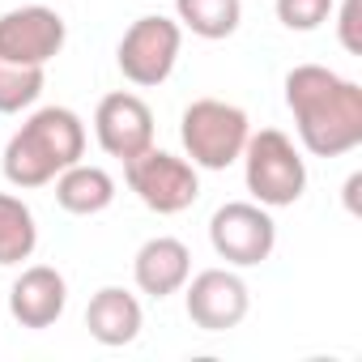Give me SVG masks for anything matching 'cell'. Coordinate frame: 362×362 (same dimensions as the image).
Instances as JSON below:
<instances>
[{"label":"cell","instance_id":"obj_1","mask_svg":"<svg viewBox=\"0 0 362 362\" xmlns=\"http://www.w3.org/2000/svg\"><path fill=\"white\" fill-rule=\"evenodd\" d=\"M286 107L298 128V145L315 158H341L362 145V86L324 69L294 64L286 73Z\"/></svg>","mask_w":362,"mask_h":362},{"label":"cell","instance_id":"obj_2","mask_svg":"<svg viewBox=\"0 0 362 362\" xmlns=\"http://www.w3.org/2000/svg\"><path fill=\"white\" fill-rule=\"evenodd\" d=\"M86 158V124L69 107H39L5 145V179L13 188H47L52 179Z\"/></svg>","mask_w":362,"mask_h":362},{"label":"cell","instance_id":"obj_3","mask_svg":"<svg viewBox=\"0 0 362 362\" xmlns=\"http://www.w3.org/2000/svg\"><path fill=\"white\" fill-rule=\"evenodd\" d=\"M243 179L256 205L264 209H286L303 201L307 192V162L303 149L281 132V128H260L243 145Z\"/></svg>","mask_w":362,"mask_h":362},{"label":"cell","instance_id":"obj_4","mask_svg":"<svg viewBox=\"0 0 362 362\" xmlns=\"http://www.w3.org/2000/svg\"><path fill=\"white\" fill-rule=\"evenodd\" d=\"M252 136V119L243 107L222 98H197L179 115V141L197 170H226L243 158V145Z\"/></svg>","mask_w":362,"mask_h":362},{"label":"cell","instance_id":"obj_5","mask_svg":"<svg viewBox=\"0 0 362 362\" xmlns=\"http://www.w3.org/2000/svg\"><path fill=\"white\" fill-rule=\"evenodd\" d=\"M124 179H128V188L136 192V201L162 218L170 214H184L197 205L201 197V175L188 158H179V153H166L158 145L141 149L136 158L124 162Z\"/></svg>","mask_w":362,"mask_h":362},{"label":"cell","instance_id":"obj_6","mask_svg":"<svg viewBox=\"0 0 362 362\" xmlns=\"http://www.w3.org/2000/svg\"><path fill=\"white\" fill-rule=\"evenodd\" d=\"M179 47H184V26L162 18V13H145L124 30L119 47H115V64H119L124 81L153 90L175 73Z\"/></svg>","mask_w":362,"mask_h":362},{"label":"cell","instance_id":"obj_7","mask_svg":"<svg viewBox=\"0 0 362 362\" xmlns=\"http://www.w3.org/2000/svg\"><path fill=\"white\" fill-rule=\"evenodd\" d=\"M209 243L230 269H256L277 247V222L256 201H226L209 218Z\"/></svg>","mask_w":362,"mask_h":362},{"label":"cell","instance_id":"obj_8","mask_svg":"<svg viewBox=\"0 0 362 362\" xmlns=\"http://www.w3.org/2000/svg\"><path fill=\"white\" fill-rule=\"evenodd\" d=\"M184 307L201 332H230L247 320L252 294L235 269H205L184 281Z\"/></svg>","mask_w":362,"mask_h":362},{"label":"cell","instance_id":"obj_9","mask_svg":"<svg viewBox=\"0 0 362 362\" xmlns=\"http://www.w3.org/2000/svg\"><path fill=\"white\" fill-rule=\"evenodd\" d=\"M64 39H69V26L47 5H22L0 13V56L13 64L47 69L64 52Z\"/></svg>","mask_w":362,"mask_h":362},{"label":"cell","instance_id":"obj_10","mask_svg":"<svg viewBox=\"0 0 362 362\" xmlns=\"http://www.w3.org/2000/svg\"><path fill=\"white\" fill-rule=\"evenodd\" d=\"M94 136L103 145L107 158H136L141 149L153 145V111L141 94L132 90H115L94 107Z\"/></svg>","mask_w":362,"mask_h":362},{"label":"cell","instance_id":"obj_11","mask_svg":"<svg viewBox=\"0 0 362 362\" xmlns=\"http://www.w3.org/2000/svg\"><path fill=\"white\" fill-rule=\"evenodd\" d=\"M192 277V252L184 239L175 235H158V239H145L132 256V281L141 294L149 298H170L184 290V281Z\"/></svg>","mask_w":362,"mask_h":362},{"label":"cell","instance_id":"obj_12","mask_svg":"<svg viewBox=\"0 0 362 362\" xmlns=\"http://www.w3.org/2000/svg\"><path fill=\"white\" fill-rule=\"evenodd\" d=\"M69 307V281L60 269L52 264H30L22 269V277L13 281L9 290V315L22 324V328H52Z\"/></svg>","mask_w":362,"mask_h":362},{"label":"cell","instance_id":"obj_13","mask_svg":"<svg viewBox=\"0 0 362 362\" xmlns=\"http://www.w3.org/2000/svg\"><path fill=\"white\" fill-rule=\"evenodd\" d=\"M86 328L98 345L107 349H119V345H132L145 328V311H141V298L128 294L124 286H103L90 307H86Z\"/></svg>","mask_w":362,"mask_h":362},{"label":"cell","instance_id":"obj_14","mask_svg":"<svg viewBox=\"0 0 362 362\" xmlns=\"http://www.w3.org/2000/svg\"><path fill=\"white\" fill-rule=\"evenodd\" d=\"M52 184H56V205L64 214H73V218H94V214L111 209V201H115V179H111V170L90 166V162L64 166Z\"/></svg>","mask_w":362,"mask_h":362},{"label":"cell","instance_id":"obj_15","mask_svg":"<svg viewBox=\"0 0 362 362\" xmlns=\"http://www.w3.org/2000/svg\"><path fill=\"white\" fill-rule=\"evenodd\" d=\"M35 247H39V222L30 205L13 192H0V269L30 260Z\"/></svg>","mask_w":362,"mask_h":362},{"label":"cell","instance_id":"obj_16","mask_svg":"<svg viewBox=\"0 0 362 362\" xmlns=\"http://www.w3.org/2000/svg\"><path fill=\"white\" fill-rule=\"evenodd\" d=\"M179 26L192 30L197 39H230L243 22V0H175Z\"/></svg>","mask_w":362,"mask_h":362},{"label":"cell","instance_id":"obj_17","mask_svg":"<svg viewBox=\"0 0 362 362\" xmlns=\"http://www.w3.org/2000/svg\"><path fill=\"white\" fill-rule=\"evenodd\" d=\"M47 86V69H35V64H13L0 56V115H18V111H30L39 103Z\"/></svg>","mask_w":362,"mask_h":362},{"label":"cell","instance_id":"obj_18","mask_svg":"<svg viewBox=\"0 0 362 362\" xmlns=\"http://www.w3.org/2000/svg\"><path fill=\"white\" fill-rule=\"evenodd\" d=\"M332 9H337V0H277V22L286 30L311 35L332 18Z\"/></svg>","mask_w":362,"mask_h":362},{"label":"cell","instance_id":"obj_19","mask_svg":"<svg viewBox=\"0 0 362 362\" xmlns=\"http://www.w3.org/2000/svg\"><path fill=\"white\" fill-rule=\"evenodd\" d=\"M362 0H341V13H337V39L349 56H362Z\"/></svg>","mask_w":362,"mask_h":362},{"label":"cell","instance_id":"obj_20","mask_svg":"<svg viewBox=\"0 0 362 362\" xmlns=\"http://www.w3.org/2000/svg\"><path fill=\"white\" fill-rule=\"evenodd\" d=\"M358 188H362V175H349L345 179V209L358 214Z\"/></svg>","mask_w":362,"mask_h":362}]
</instances>
